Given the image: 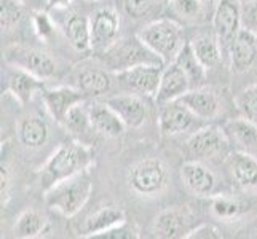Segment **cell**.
<instances>
[{"instance_id":"33","label":"cell","mask_w":257,"mask_h":239,"mask_svg":"<svg viewBox=\"0 0 257 239\" xmlns=\"http://www.w3.org/2000/svg\"><path fill=\"white\" fill-rule=\"evenodd\" d=\"M236 109L241 117L254 121L257 125V83L244 88L235 99Z\"/></svg>"},{"instance_id":"41","label":"cell","mask_w":257,"mask_h":239,"mask_svg":"<svg viewBox=\"0 0 257 239\" xmlns=\"http://www.w3.org/2000/svg\"><path fill=\"white\" fill-rule=\"evenodd\" d=\"M45 4L48 8H55V10H64L67 8L70 4H72V0H45Z\"/></svg>"},{"instance_id":"37","label":"cell","mask_w":257,"mask_h":239,"mask_svg":"<svg viewBox=\"0 0 257 239\" xmlns=\"http://www.w3.org/2000/svg\"><path fill=\"white\" fill-rule=\"evenodd\" d=\"M158 0H123V8L128 16L139 20V18L147 16Z\"/></svg>"},{"instance_id":"8","label":"cell","mask_w":257,"mask_h":239,"mask_svg":"<svg viewBox=\"0 0 257 239\" xmlns=\"http://www.w3.org/2000/svg\"><path fill=\"white\" fill-rule=\"evenodd\" d=\"M212 28L222 50L227 51L236 34L243 29V7L240 0H219L212 15Z\"/></svg>"},{"instance_id":"3","label":"cell","mask_w":257,"mask_h":239,"mask_svg":"<svg viewBox=\"0 0 257 239\" xmlns=\"http://www.w3.org/2000/svg\"><path fill=\"white\" fill-rule=\"evenodd\" d=\"M138 37L165 64L173 63L185 43L182 26L171 18H162L149 23L138 34Z\"/></svg>"},{"instance_id":"22","label":"cell","mask_w":257,"mask_h":239,"mask_svg":"<svg viewBox=\"0 0 257 239\" xmlns=\"http://www.w3.org/2000/svg\"><path fill=\"white\" fill-rule=\"evenodd\" d=\"M224 131L228 137V142L233 144L236 150L249 152L257 148V125L244 117L233 118L224 123Z\"/></svg>"},{"instance_id":"34","label":"cell","mask_w":257,"mask_h":239,"mask_svg":"<svg viewBox=\"0 0 257 239\" xmlns=\"http://www.w3.org/2000/svg\"><path fill=\"white\" fill-rule=\"evenodd\" d=\"M203 7L205 5L201 4V0H170L168 4L170 12L184 21L198 20L203 13Z\"/></svg>"},{"instance_id":"39","label":"cell","mask_w":257,"mask_h":239,"mask_svg":"<svg viewBox=\"0 0 257 239\" xmlns=\"http://www.w3.org/2000/svg\"><path fill=\"white\" fill-rule=\"evenodd\" d=\"M243 28L257 32V0H249L243 7Z\"/></svg>"},{"instance_id":"20","label":"cell","mask_w":257,"mask_h":239,"mask_svg":"<svg viewBox=\"0 0 257 239\" xmlns=\"http://www.w3.org/2000/svg\"><path fill=\"white\" fill-rule=\"evenodd\" d=\"M93 131L105 137H120L126 126L107 102H96L88 107Z\"/></svg>"},{"instance_id":"17","label":"cell","mask_w":257,"mask_h":239,"mask_svg":"<svg viewBox=\"0 0 257 239\" xmlns=\"http://www.w3.org/2000/svg\"><path fill=\"white\" fill-rule=\"evenodd\" d=\"M190 88H192L190 80L187 78L184 70L176 63H170L166 67H163L160 86H158L155 101L160 105L171 102V101H177V99H181Z\"/></svg>"},{"instance_id":"25","label":"cell","mask_w":257,"mask_h":239,"mask_svg":"<svg viewBox=\"0 0 257 239\" xmlns=\"http://www.w3.org/2000/svg\"><path fill=\"white\" fill-rule=\"evenodd\" d=\"M112 86L110 75L99 67L86 66L82 67L77 74V88L85 96L97 97L105 94Z\"/></svg>"},{"instance_id":"30","label":"cell","mask_w":257,"mask_h":239,"mask_svg":"<svg viewBox=\"0 0 257 239\" xmlns=\"http://www.w3.org/2000/svg\"><path fill=\"white\" fill-rule=\"evenodd\" d=\"M211 212L212 215L224 222H232L243 215L244 204L240 199L227 196V194H216L211 201Z\"/></svg>"},{"instance_id":"26","label":"cell","mask_w":257,"mask_h":239,"mask_svg":"<svg viewBox=\"0 0 257 239\" xmlns=\"http://www.w3.org/2000/svg\"><path fill=\"white\" fill-rule=\"evenodd\" d=\"M230 166L238 185L246 190L257 188V158L252 153L236 150L230 159Z\"/></svg>"},{"instance_id":"12","label":"cell","mask_w":257,"mask_h":239,"mask_svg":"<svg viewBox=\"0 0 257 239\" xmlns=\"http://www.w3.org/2000/svg\"><path fill=\"white\" fill-rule=\"evenodd\" d=\"M201 121L181 99L160 105L158 112V128L163 136H177L193 129L195 123Z\"/></svg>"},{"instance_id":"5","label":"cell","mask_w":257,"mask_h":239,"mask_svg":"<svg viewBox=\"0 0 257 239\" xmlns=\"http://www.w3.org/2000/svg\"><path fill=\"white\" fill-rule=\"evenodd\" d=\"M102 55L105 64L115 72L141 64H165L152 50H149L144 45L138 35L126 40H118L112 48H109Z\"/></svg>"},{"instance_id":"42","label":"cell","mask_w":257,"mask_h":239,"mask_svg":"<svg viewBox=\"0 0 257 239\" xmlns=\"http://www.w3.org/2000/svg\"><path fill=\"white\" fill-rule=\"evenodd\" d=\"M201 4L205 7H211L212 4H214V0H201Z\"/></svg>"},{"instance_id":"16","label":"cell","mask_w":257,"mask_h":239,"mask_svg":"<svg viewBox=\"0 0 257 239\" xmlns=\"http://www.w3.org/2000/svg\"><path fill=\"white\" fill-rule=\"evenodd\" d=\"M227 53L230 56V66H232L235 72L241 74V72H246V70H249L257 59L255 34L249 29L243 28L236 34L233 42L230 43Z\"/></svg>"},{"instance_id":"15","label":"cell","mask_w":257,"mask_h":239,"mask_svg":"<svg viewBox=\"0 0 257 239\" xmlns=\"http://www.w3.org/2000/svg\"><path fill=\"white\" fill-rule=\"evenodd\" d=\"M107 102L110 107L115 110V113L121 118L126 128L136 129L144 125L149 115L147 102L143 96L135 93H121L117 96L109 97Z\"/></svg>"},{"instance_id":"40","label":"cell","mask_w":257,"mask_h":239,"mask_svg":"<svg viewBox=\"0 0 257 239\" xmlns=\"http://www.w3.org/2000/svg\"><path fill=\"white\" fill-rule=\"evenodd\" d=\"M10 187H12L10 169L2 164V169H0V194H2V207H5L8 204V199H10Z\"/></svg>"},{"instance_id":"7","label":"cell","mask_w":257,"mask_h":239,"mask_svg":"<svg viewBox=\"0 0 257 239\" xmlns=\"http://www.w3.org/2000/svg\"><path fill=\"white\" fill-rule=\"evenodd\" d=\"M163 67L162 64H141L117 72L118 83L126 93L143 97H155L160 86Z\"/></svg>"},{"instance_id":"19","label":"cell","mask_w":257,"mask_h":239,"mask_svg":"<svg viewBox=\"0 0 257 239\" xmlns=\"http://www.w3.org/2000/svg\"><path fill=\"white\" fill-rule=\"evenodd\" d=\"M181 101L197 115L201 121L214 120L220 112L219 96L208 88H193L185 93Z\"/></svg>"},{"instance_id":"35","label":"cell","mask_w":257,"mask_h":239,"mask_svg":"<svg viewBox=\"0 0 257 239\" xmlns=\"http://www.w3.org/2000/svg\"><path fill=\"white\" fill-rule=\"evenodd\" d=\"M139 236V228L135 223H130L128 220H125V222L99 233L93 239H138Z\"/></svg>"},{"instance_id":"18","label":"cell","mask_w":257,"mask_h":239,"mask_svg":"<svg viewBox=\"0 0 257 239\" xmlns=\"http://www.w3.org/2000/svg\"><path fill=\"white\" fill-rule=\"evenodd\" d=\"M181 177L185 187L197 196H209V194L214 193L217 185L214 172L203 163H200L198 159L182 164Z\"/></svg>"},{"instance_id":"29","label":"cell","mask_w":257,"mask_h":239,"mask_svg":"<svg viewBox=\"0 0 257 239\" xmlns=\"http://www.w3.org/2000/svg\"><path fill=\"white\" fill-rule=\"evenodd\" d=\"M173 63H176L184 70L187 78L190 80L192 86L197 88L198 85L203 83V80H205V77H206V69L198 61V58L195 56V51L190 45V42L184 43L182 50L179 51V55L176 56V59L173 61Z\"/></svg>"},{"instance_id":"11","label":"cell","mask_w":257,"mask_h":239,"mask_svg":"<svg viewBox=\"0 0 257 239\" xmlns=\"http://www.w3.org/2000/svg\"><path fill=\"white\" fill-rule=\"evenodd\" d=\"M192 215L187 209L173 206L160 210L154 218L152 233L162 239L189 237L192 231Z\"/></svg>"},{"instance_id":"2","label":"cell","mask_w":257,"mask_h":239,"mask_svg":"<svg viewBox=\"0 0 257 239\" xmlns=\"http://www.w3.org/2000/svg\"><path fill=\"white\" fill-rule=\"evenodd\" d=\"M93 193L90 169L69 177L45 190V202L53 210L64 217H74L80 212Z\"/></svg>"},{"instance_id":"14","label":"cell","mask_w":257,"mask_h":239,"mask_svg":"<svg viewBox=\"0 0 257 239\" xmlns=\"http://www.w3.org/2000/svg\"><path fill=\"white\" fill-rule=\"evenodd\" d=\"M4 82V93L12 94L21 105L29 104L35 93H42L45 90L43 88V80L15 66H10L7 69Z\"/></svg>"},{"instance_id":"36","label":"cell","mask_w":257,"mask_h":239,"mask_svg":"<svg viewBox=\"0 0 257 239\" xmlns=\"http://www.w3.org/2000/svg\"><path fill=\"white\" fill-rule=\"evenodd\" d=\"M32 26H34V31L40 40H50L51 35L55 34V23H53L51 18L43 12L34 13Z\"/></svg>"},{"instance_id":"23","label":"cell","mask_w":257,"mask_h":239,"mask_svg":"<svg viewBox=\"0 0 257 239\" xmlns=\"http://www.w3.org/2000/svg\"><path fill=\"white\" fill-rule=\"evenodd\" d=\"M63 32L77 51L91 50V24L86 16L75 12L67 13L63 21Z\"/></svg>"},{"instance_id":"9","label":"cell","mask_w":257,"mask_h":239,"mask_svg":"<svg viewBox=\"0 0 257 239\" xmlns=\"http://www.w3.org/2000/svg\"><path fill=\"white\" fill-rule=\"evenodd\" d=\"M91 24V50L105 53L118 42L120 35V15L112 7L97 10L90 20Z\"/></svg>"},{"instance_id":"1","label":"cell","mask_w":257,"mask_h":239,"mask_svg":"<svg viewBox=\"0 0 257 239\" xmlns=\"http://www.w3.org/2000/svg\"><path fill=\"white\" fill-rule=\"evenodd\" d=\"M93 161V150L88 145L78 140H69V142L61 144L42 167L43 190H48L61 180L88 171Z\"/></svg>"},{"instance_id":"4","label":"cell","mask_w":257,"mask_h":239,"mask_svg":"<svg viewBox=\"0 0 257 239\" xmlns=\"http://www.w3.org/2000/svg\"><path fill=\"white\" fill-rule=\"evenodd\" d=\"M130 190L143 198H155L168 187V171L162 159L146 158L130 166L126 172Z\"/></svg>"},{"instance_id":"10","label":"cell","mask_w":257,"mask_h":239,"mask_svg":"<svg viewBox=\"0 0 257 239\" xmlns=\"http://www.w3.org/2000/svg\"><path fill=\"white\" fill-rule=\"evenodd\" d=\"M228 137L224 128L203 126L198 128L187 140V150L195 159L214 158L227 152Z\"/></svg>"},{"instance_id":"43","label":"cell","mask_w":257,"mask_h":239,"mask_svg":"<svg viewBox=\"0 0 257 239\" xmlns=\"http://www.w3.org/2000/svg\"><path fill=\"white\" fill-rule=\"evenodd\" d=\"M158 2H160V4H165V5H168V4H170V0H158Z\"/></svg>"},{"instance_id":"44","label":"cell","mask_w":257,"mask_h":239,"mask_svg":"<svg viewBox=\"0 0 257 239\" xmlns=\"http://www.w3.org/2000/svg\"><path fill=\"white\" fill-rule=\"evenodd\" d=\"M255 34V42H257V32H254Z\"/></svg>"},{"instance_id":"13","label":"cell","mask_w":257,"mask_h":239,"mask_svg":"<svg viewBox=\"0 0 257 239\" xmlns=\"http://www.w3.org/2000/svg\"><path fill=\"white\" fill-rule=\"evenodd\" d=\"M85 94L78 88L70 86H58V88H45L42 91V99L51 118L59 125H64L67 113L75 107L77 104L85 101Z\"/></svg>"},{"instance_id":"32","label":"cell","mask_w":257,"mask_h":239,"mask_svg":"<svg viewBox=\"0 0 257 239\" xmlns=\"http://www.w3.org/2000/svg\"><path fill=\"white\" fill-rule=\"evenodd\" d=\"M21 20H23L21 0H0V24H2L4 32L15 29Z\"/></svg>"},{"instance_id":"31","label":"cell","mask_w":257,"mask_h":239,"mask_svg":"<svg viewBox=\"0 0 257 239\" xmlns=\"http://www.w3.org/2000/svg\"><path fill=\"white\" fill-rule=\"evenodd\" d=\"M63 126L67 128L72 134H83L88 129H93L90 120V110H88V107L83 102L72 107V110L67 113V118Z\"/></svg>"},{"instance_id":"27","label":"cell","mask_w":257,"mask_h":239,"mask_svg":"<svg viewBox=\"0 0 257 239\" xmlns=\"http://www.w3.org/2000/svg\"><path fill=\"white\" fill-rule=\"evenodd\" d=\"M190 45L195 51V56L198 58V61L205 66L206 70L214 69L220 63V59H222L224 50H222V45H220V42L217 40L216 34L198 35L197 39H193L190 42Z\"/></svg>"},{"instance_id":"38","label":"cell","mask_w":257,"mask_h":239,"mask_svg":"<svg viewBox=\"0 0 257 239\" xmlns=\"http://www.w3.org/2000/svg\"><path fill=\"white\" fill-rule=\"evenodd\" d=\"M224 237L222 231L219 228H216L214 225H209V223H203L200 226H195L190 234L189 239H220Z\"/></svg>"},{"instance_id":"21","label":"cell","mask_w":257,"mask_h":239,"mask_svg":"<svg viewBox=\"0 0 257 239\" xmlns=\"http://www.w3.org/2000/svg\"><path fill=\"white\" fill-rule=\"evenodd\" d=\"M125 220H126V215H125V210L121 207L115 204H105L99 209H96L93 214L86 217L83 228H82V236L93 239L99 233L121 222H125Z\"/></svg>"},{"instance_id":"28","label":"cell","mask_w":257,"mask_h":239,"mask_svg":"<svg viewBox=\"0 0 257 239\" xmlns=\"http://www.w3.org/2000/svg\"><path fill=\"white\" fill-rule=\"evenodd\" d=\"M48 228V220L45 215H42L37 210H24L23 214L18 217L13 233L16 237H23V239H32L43 234Z\"/></svg>"},{"instance_id":"24","label":"cell","mask_w":257,"mask_h":239,"mask_svg":"<svg viewBox=\"0 0 257 239\" xmlns=\"http://www.w3.org/2000/svg\"><path fill=\"white\" fill-rule=\"evenodd\" d=\"M18 137L28 148H40L48 142L50 128L45 120L35 115H28L18 123Z\"/></svg>"},{"instance_id":"6","label":"cell","mask_w":257,"mask_h":239,"mask_svg":"<svg viewBox=\"0 0 257 239\" xmlns=\"http://www.w3.org/2000/svg\"><path fill=\"white\" fill-rule=\"evenodd\" d=\"M5 63L20 67L40 80L51 78L56 74V63L48 53L21 45L10 47L5 51Z\"/></svg>"}]
</instances>
